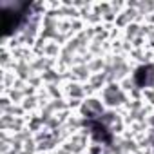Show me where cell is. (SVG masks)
Masks as SVG:
<instances>
[{
	"label": "cell",
	"instance_id": "1",
	"mask_svg": "<svg viewBox=\"0 0 154 154\" xmlns=\"http://www.w3.org/2000/svg\"><path fill=\"white\" fill-rule=\"evenodd\" d=\"M136 65L129 60L127 54H107L105 56V74L109 82H123L125 78L134 74Z\"/></svg>",
	"mask_w": 154,
	"mask_h": 154
},
{
	"label": "cell",
	"instance_id": "11",
	"mask_svg": "<svg viewBox=\"0 0 154 154\" xmlns=\"http://www.w3.org/2000/svg\"><path fill=\"white\" fill-rule=\"evenodd\" d=\"M15 56L9 49H0V69L2 71H13L15 65Z\"/></svg>",
	"mask_w": 154,
	"mask_h": 154
},
{
	"label": "cell",
	"instance_id": "14",
	"mask_svg": "<svg viewBox=\"0 0 154 154\" xmlns=\"http://www.w3.org/2000/svg\"><path fill=\"white\" fill-rule=\"evenodd\" d=\"M6 94L11 98V102H13L15 105H20V103L27 98V96H26V91H22V89H15V87H13V89H9Z\"/></svg>",
	"mask_w": 154,
	"mask_h": 154
},
{
	"label": "cell",
	"instance_id": "12",
	"mask_svg": "<svg viewBox=\"0 0 154 154\" xmlns=\"http://www.w3.org/2000/svg\"><path fill=\"white\" fill-rule=\"evenodd\" d=\"M45 93H47V98L49 100H62L65 98L63 94V84H51V85H44Z\"/></svg>",
	"mask_w": 154,
	"mask_h": 154
},
{
	"label": "cell",
	"instance_id": "7",
	"mask_svg": "<svg viewBox=\"0 0 154 154\" xmlns=\"http://www.w3.org/2000/svg\"><path fill=\"white\" fill-rule=\"evenodd\" d=\"M62 49H63V45H60L58 42H54V40H45V45H44V56L45 58H49V60H58L60 58V54H62Z\"/></svg>",
	"mask_w": 154,
	"mask_h": 154
},
{
	"label": "cell",
	"instance_id": "15",
	"mask_svg": "<svg viewBox=\"0 0 154 154\" xmlns=\"http://www.w3.org/2000/svg\"><path fill=\"white\" fill-rule=\"evenodd\" d=\"M15 103L11 102V98L8 94H0V114H4V112H9V109L13 107Z\"/></svg>",
	"mask_w": 154,
	"mask_h": 154
},
{
	"label": "cell",
	"instance_id": "13",
	"mask_svg": "<svg viewBox=\"0 0 154 154\" xmlns=\"http://www.w3.org/2000/svg\"><path fill=\"white\" fill-rule=\"evenodd\" d=\"M87 67H89L91 74L105 72V56H96V58H91V60L87 62Z\"/></svg>",
	"mask_w": 154,
	"mask_h": 154
},
{
	"label": "cell",
	"instance_id": "4",
	"mask_svg": "<svg viewBox=\"0 0 154 154\" xmlns=\"http://www.w3.org/2000/svg\"><path fill=\"white\" fill-rule=\"evenodd\" d=\"M67 76H69V80L87 84L89 78H91V71H89L87 63H84V65H72V67L67 71Z\"/></svg>",
	"mask_w": 154,
	"mask_h": 154
},
{
	"label": "cell",
	"instance_id": "10",
	"mask_svg": "<svg viewBox=\"0 0 154 154\" xmlns=\"http://www.w3.org/2000/svg\"><path fill=\"white\" fill-rule=\"evenodd\" d=\"M26 120H27V129L33 132V136L36 132H40L42 129H45V123H44V120H42L40 114H27Z\"/></svg>",
	"mask_w": 154,
	"mask_h": 154
},
{
	"label": "cell",
	"instance_id": "6",
	"mask_svg": "<svg viewBox=\"0 0 154 154\" xmlns=\"http://www.w3.org/2000/svg\"><path fill=\"white\" fill-rule=\"evenodd\" d=\"M31 67H33L35 72L42 74V72H45L47 69L56 67V62H54V60H49V58H45V56H35V58L31 60Z\"/></svg>",
	"mask_w": 154,
	"mask_h": 154
},
{
	"label": "cell",
	"instance_id": "16",
	"mask_svg": "<svg viewBox=\"0 0 154 154\" xmlns=\"http://www.w3.org/2000/svg\"><path fill=\"white\" fill-rule=\"evenodd\" d=\"M120 85H122V89H123V91H125L127 94H129V93H131L132 89H136V87H138V85H136V82H134V78H132V76H129V78H125L123 82H120Z\"/></svg>",
	"mask_w": 154,
	"mask_h": 154
},
{
	"label": "cell",
	"instance_id": "5",
	"mask_svg": "<svg viewBox=\"0 0 154 154\" xmlns=\"http://www.w3.org/2000/svg\"><path fill=\"white\" fill-rule=\"evenodd\" d=\"M13 72L17 74L18 80H24V82H27L35 74V71L31 67V62H27V60H17L15 65H13Z\"/></svg>",
	"mask_w": 154,
	"mask_h": 154
},
{
	"label": "cell",
	"instance_id": "17",
	"mask_svg": "<svg viewBox=\"0 0 154 154\" xmlns=\"http://www.w3.org/2000/svg\"><path fill=\"white\" fill-rule=\"evenodd\" d=\"M27 84L31 85V87H35V89H40V87H44V80H42V74H38V72H35L31 78L27 80Z\"/></svg>",
	"mask_w": 154,
	"mask_h": 154
},
{
	"label": "cell",
	"instance_id": "3",
	"mask_svg": "<svg viewBox=\"0 0 154 154\" xmlns=\"http://www.w3.org/2000/svg\"><path fill=\"white\" fill-rule=\"evenodd\" d=\"M63 94H65V100H85L87 98L85 84L74 82V80H67L63 84Z\"/></svg>",
	"mask_w": 154,
	"mask_h": 154
},
{
	"label": "cell",
	"instance_id": "9",
	"mask_svg": "<svg viewBox=\"0 0 154 154\" xmlns=\"http://www.w3.org/2000/svg\"><path fill=\"white\" fill-rule=\"evenodd\" d=\"M20 105L24 107L26 114H38V112H40V98H38L36 94L27 96V98H26Z\"/></svg>",
	"mask_w": 154,
	"mask_h": 154
},
{
	"label": "cell",
	"instance_id": "8",
	"mask_svg": "<svg viewBox=\"0 0 154 154\" xmlns=\"http://www.w3.org/2000/svg\"><path fill=\"white\" fill-rule=\"evenodd\" d=\"M138 36H141V24H138V22H132L131 26H127L123 31H122V38L123 40H127V42H134Z\"/></svg>",
	"mask_w": 154,
	"mask_h": 154
},
{
	"label": "cell",
	"instance_id": "2",
	"mask_svg": "<svg viewBox=\"0 0 154 154\" xmlns=\"http://www.w3.org/2000/svg\"><path fill=\"white\" fill-rule=\"evenodd\" d=\"M102 98V102L105 103L107 109H112V111H123L125 105L129 103V94L122 89L120 84L116 82H109L98 94Z\"/></svg>",
	"mask_w": 154,
	"mask_h": 154
}]
</instances>
